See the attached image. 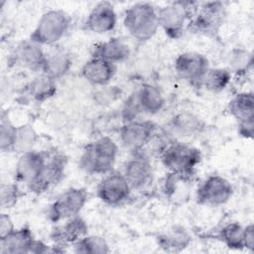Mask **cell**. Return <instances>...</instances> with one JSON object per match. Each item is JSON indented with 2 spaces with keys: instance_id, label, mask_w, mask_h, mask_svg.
<instances>
[{
  "instance_id": "obj_34",
  "label": "cell",
  "mask_w": 254,
  "mask_h": 254,
  "mask_svg": "<svg viewBox=\"0 0 254 254\" xmlns=\"http://www.w3.org/2000/svg\"><path fill=\"white\" fill-rule=\"evenodd\" d=\"M15 229L12 218L8 213L2 212L0 215V239L6 237Z\"/></svg>"
},
{
  "instance_id": "obj_32",
  "label": "cell",
  "mask_w": 254,
  "mask_h": 254,
  "mask_svg": "<svg viewBox=\"0 0 254 254\" xmlns=\"http://www.w3.org/2000/svg\"><path fill=\"white\" fill-rule=\"evenodd\" d=\"M17 132V126L13 124L5 111L0 119V149L2 152H13Z\"/></svg>"
},
{
  "instance_id": "obj_26",
  "label": "cell",
  "mask_w": 254,
  "mask_h": 254,
  "mask_svg": "<svg viewBox=\"0 0 254 254\" xmlns=\"http://www.w3.org/2000/svg\"><path fill=\"white\" fill-rule=\"evenodd\" d=\"M228 111L238 123L254 120L253 92L245 91L234 95L228 103Z\"/></svg>"
},
{
  "instance_id": "obj_7",
  "label": "cell",
  "mask_w": 254,
  "mask_h": 254,
  "mask_svg": "<svg viewBox=\"0 0 254 254\" xmlns=\"http://www.w3.org/2000/svg\"><path fill=\"white\" fill-rule=\"evenodd\" d=\"M226 17V8L222 2H205L192 14L187 29L192 33L213 37L215 36Z\"/></svg>"
},
{
  "instance_id": "obj_28",
  "label": "cell",
  "mask_w": 254,
  "mask_h": 254,
  "mask_svg": "<svg viewBox=\"0 0 254 254\" xmlns=\"http://www.w3.org/2000/svg\"><path fill=\"white\" fill-rule=\"evenodd\" d=\"M219 239L230 249H244V226L238 222L224 225L218 233Z\"/></svg>"
},
{
  "instance_id": "obj_33",
  "label": "cell",
  "mask_w": 254,
  "mask_h": 254,
  "mask_svg": "<svg viewBox=\"0 0 254 254\" xmlns=\"http://www.w3.org/2000/svg\"><path fill=\"white\" fill-rule=\"evenodd\" d=\"M22 196L18 183H2L0 187V204L3 209L15 206Z\"/></svg>"
},
{
  "instance_id": "obj_30",
  "label": "cell",
  "mask_w": 254,
  "mask_h": 254,
  "mask_svg": "<svg viewBox=\"0 0 254 254\" xmlns=\"http://www.w3.org/2000/svg\"><path fill=\"white\" fill-rule=\"evenodd\" d=\"M38 141V133L31 124H23L17 126L16 138L13 147V152L20 155L34 150V146Z\"/></svg>"
},
{
  "instance_id": "obj_17",
  "label": "cell",
  "mask_w": 254,
  "mask_h": 254,
  "mask_svg": "<svg viewBox=\"0 0 254 254\" xmlns=\"http://www.w3.org/2000/svg\"><path fill=\"white\" fill-rule=\"evenodd\" d=\"M46 51L42 46L35 43L31 39L20 42L12 53L13 62L24 68L41 71L44 65Z\"/></svg>"
},
{
  "instance_id": "obj_14",
  "label": "cell",
  "mask_w": 254,
  "mask_h": 254,
  "mask_svg": "<svg viewBox=\"0 0 254 254\" xmlns=\"http://www.w3.org/2000/svg\"><path fill=\"white\" fill-rule=\"evenodd\" d=\"M122 174L132 190H141L152 182V164L144 154L136 151L135 154L126 161Z\"/></svg>"
},
{
  "instance_id": "obj_29",
  "label": "cell",
  "mask_w": 254,
  "mask_h": 254,
  "mask_svg": "<svg viewBox=\"0 0 254 254\" xmlns=\"http://www.w3.org/2000/svg\"><path fill=\"white\" fill-rule=\"evenodd\" d=\"M73 251L76 253L87 254H105L110 252L107 241L99 235H84L73 245Z\"/></svg>"
},
{
  "instance_id": "obj_3",
  "label": "cell",
  "mask_w": 254,
  "mask_h": 254,
  "mask_svg": "<svg viewBox=\"0 0 254 254\" xmlns=\"http://www.w3.org/2000/svg\"><path fill=\"white\" fill-rule=\"evenodd\" d=\"M161 162L171 174L190 177L201 161L200 151L187 143L174 141L161 152Z\"/></svg>"
},
{
  "instance_id": "obj_8",
  "label": "cell",
  "mask_w": 254,
  "mask_h": 254,
  "mask_svg": "<svg viewBox=\"0 0 254 254\" xmlns=\"http://www.w3.org/2000/svg\"><path fill=\"white\" fill-rule=\"evenodd\" d=\"M88 199V192L84 188H70L62 192L50 205L49 219L58 223L79 215Z\"/></svg>"
},
{
  "instance_id": "obj_21",
  "label": "cell",
  "mask_w": 254,
  "mask_h": 254,
  "mask_svg": "<svg viewBox=\"0 0 254 254\" xmlns=\"http://www.w3.org/2000/svg\"><path fill=\"white\" fill-rule=\"evenodd\" d=\"M72 64L69 54L62 48H52L46 52L42 72L55 80L64 76Z\"/></svg>"
},
{
  "instance_id": "obj_13",
  "label": "cell",
  "mask_w": 254,
  "mask_h": 254,
  "mask_svg": "<svg viewBox=\"0 0 254 254\" xmlns=\"http://www.w3.org/2000/svg\"><path fill=\"white\" fill-rule=\"evenodd\" d=\"M157 126L151 120L134 119L125 122L119 130L121 143L131 151H141L153 138Z\"/></svg>"
},
{
  "instance_id": "obj_1",
  "label": "cell",
  "mask_w": 254,
  "mask_h": 254,
  "mask_svg": "<svg viewBox=\"0 0 254 254\" xmlns=\"http://www.w3.org/2000/svg\"><path fill=\"white\" fill-rule=\"evenodd\" d=\"M118 146L109 136H102L88 143L79 158V167L90 175H106L113 171Z\"/></svg>"
},
{
  "instance_id": "obj_6",
  "label": "cell",
  "mask_w": 254,
  "mask_h": 254,
  "mask_svg": "<svg viewBox=\"0 0 254 254\" xmlns=\"http://www.w3.org/2000/svg\"><path fill=\"white\" fill-rule=\"evenodd\" d=\"M164 105L165 97L161 89L152 83H144L126 100L123 117L125 122H128L136 119L139 113L156 114Z\"/></svg>"
},
{
  "instance_id": "obj_11",
  "label": "cell",
  "mask_w": 254,
  "mask_h": 254,
  "mask_svg": "<svg viewBox=\"0 0 254 254\" xmlns=\"http://www.w3.org/2000/svg\"><path fill=\"white\" fill-rule=\"evenodd\" d=\"M131 187L122 173L111 171L103 176L96 188L97 197L105 204L118 206L123 204L131 194Z\"/></svg>"
},
{
  "instance_id": "obj_25",
  "label": "cell",
  "mask_w": 254,
  "mask_h": 254,
  "mask_svg": "<svg viewBox=\"0 0 254 254\" xmlns=\"http://www.w3.org/2000/svg\"><path fill=\"white\" fill-rule=\"evenodd\" d=\"M27 93L36 102H44L57 93V82L54 78L41 72L27 85Z\"/></svg>"
},
{
  "instance_id": "obj_20",
  "label": "cell",
  "mask_w": 254,
  "mask_h": 254,
  "mask_svg": "<svg viewBox=\"0 0 254 254\" xmlns=\"http://www.w3.org/2000/svg\"><path fill=\"white\" fill-rule=\"evenodd\" d=\"M35 240L36 238L29 226L15 228L6 237L0 239V252L2 254L31 253Z\"/></svg>"
},
{
  "instance_id": "obj_27",
  "label": "cell",
  "mask_w": 254,
  "mask_h": 254,
  "mask_svg": "<svg viewBox=\"0 0 254 254\" xmlns=\"http://www.w3.org/2000/svg\"><path fill=\"white\" fill-rule=\"evenodd\" d=\"M231 76V72L228 68L209 67L203 77L201 86L211 92H220L224 90L230 83Z\"/></svg>"
},
{
  "instance_id": "obj_9",
  "label": "cell",
  "mask_w": 254,
  "mask_h": 254,
  "mask_svg": "<svg viewBox=\"0 0 254 254\" xmlns=\"http://www.w3.org/2000/svg\"><path fill=\"white\" fill-rule=\"evenodd\" d=\"M66 162L67 159L62 152L56 149L48 150L46 164L39 177L27 186L28 190L36 194H41L59 184L64 178Z\"/></svg>"
},
{
  "instance_id": "obj_5",
  "label": "cell",
  "mask_w": 254,
  "mask_h": 254,
  "mask_svg": "<svg viewBox=\"0 0 254 254\" xmlns=\"http://www.w3.org/2000/svg\"><path fill=\"white\" fill-rule=\"evenodd\" d=\"M195 5L196 2L178 1L157 9L159 27L169 38L175 40L181 38L197 8Z\"/></svg>"
},
{
  "instance_id": "obj_24",
  "label": "cell",
  "mask_w": 254,
  "mask_h": 254,
  "mask_svg": "<svg viewBox=\"0 0 254 254\" xmlns=\"http://www.w3.org/2000/svg\"><path fill=\"white\" fill-rule=\"evenodd\" d=\"M158 246L167 252H181L191 241L190 235L184 228H172L159 234L156 238Z\"/></svg>"
},
{
  "instance_id": "obj_4",
  "label": "cell",
  "mask_w": 254,
  "mask_h": 254,
  "mask_svg": "<svg viewBox=\"0 0 254 254\" xmlns=\"http://www.w3.org/2000/svg\"><path fill=\"white\" fill-rule=\"evenodd\" d=\"M69 15L62 9H51L39 19L30 38L43 46H53L62 40L70 26Z\"/></svg>"
},
{
  "instance_id": "obj_16",
  "label": "cell",
  "mask_w": 254,
  "mask_h": 254,
  "mask_svg": "<svg viewBox=\"0 0 254 254\" xmlns=\"http://www.w3.org/2000/svg\"><path fill=\"white\" fill-rule=\"evenodd\" d=\"M87 231L88 226L85 220L79 215H76L56 226L52 230L50 237L56 247H66L77 242L87 234Z\"/></svg>"
},
{
  "instance_id": "obj_23",
  "label": "cell",
  "mask_w": 254,
  "mask_h": 254,
  "mask_svg": "<svg viewBox=\"0 0 254 254\" xmlns=\"http://www.w3.org/2000/svg\"><path fill=\"white\" fill-rule=\"evenodd\" d=\"M130 56L129 46L119 38H111L96 44L92 48L91 57L99 58L113 64L126 61Z\"/></svg>"
},
{
  "instance_id": "obj_18",
  "label": "cell",
  "mask_w": 254,
  "mask_h": 254,
  "mask_svg": "<svg viewBox=\"0 0 254 254\" xmlns=\"http://www.w3.org/2000/svg\"><path fill=\"white\" fill-rule=\"evenodd\" d=\"M117 22V15L113 5L109 2L97 3L84 21L86 31L95 34H105L112 31Z\"/></svg>"
},
{
  "instance_id": "obj_31",
  "label": "cell",
  "mask_w": 254,
  "mask_h": 254,
  "mask_svg": "<svg viewBox=\"0 0 254 254\" xmlns=\"http://www.w3.org/2000/svg\"><path fill=\"white\" fill-rule=\"evenodd\" d=\"M228 63V69L230 72L243 74L252 67L253 57L249 51L242 48H236L230 52Z\"/></svg>"
},
{
  "instance_id": "obj_12",
  "label": "cell",
  "mask_w": 254,
  "mask_h": 254,
  "mask_svg": "<svg viewBox=\"0 0 254 254\" xmlns=\"http://www.w3.org/2000/svg\"><path fill=\"white\" fill-rule=\"evenodd\" d=\"M209 69L207 58L199 53L186 52L175 60V70L178 75L192 86L200 87L203 77Z\"/></svg>"
},
{
  "instance_id": "obj_15",
  "label": "cell",
  "mask_w": 254,
  "mask_h": 254,
  "mask_svg": "<svg viewBox=\"0 0 254 254\" xmlns=\"http://www.w3.org/2000/svg\"><path fill=\"white\" fill-rule=\"evenodd\" d=\"M48 150H32L20 155L15 168V182L26 187L33 183L42 172L47 161Z\"/></svg>"
},
{
  "instance_id": "obj_35",
  "label": "cell",
  "mask_w": 254,
  "mask_h": 254,
  "mask_svg": "<svg viewBox=\"0 0 254 254\" xmlns=\"http://www.w3.org/2000/svg\"><path fill=\"white\" fill-rule=\"evenodd\" d=\"M238 133L241 137L252 139L254 133V120H248L238 123Z\"/></svg>"
},
{
  "instance_id": "obj_19",
  "label": "cell",
  "mask_w": 254,
  "mask_h": 254,
  "mask_svg": "<svg viewBox=\"0 0 254 254\" xmlns=\"http://www.w3.org/2000/svg\"><path fill=\"white\" fill-rule=\"evenodd\" d=\"M116 73V65L108 61L91 57L80 69L81 76L90 84L105 86Z\"/></svg>"
},
{
  "instance_id": "obj_36",
  "label": "cell",
  "mask_w": 254,
  "mask_h": 254,
  "mask_svg": "<svg viewBox=\"0 0 254 254\" xmlns=\"http://www.w3.org/2000/svg\"><path fill=\"white\" fill-rule=\"evenodd\" d=\"M244 249L249 251L254 249V227L252 223L244 226Z\"/></svg>"
},
{
  "instance_id": "obj_22",
  "label": "cell",
  "mask_w": 254,
  "mask_h": 254,
  "mask_svg": "<svg viewBox=\"0 0 254 254\" xmlns=\"http://www.w3.org/2000/svg\"><path fill=\"white\" fill-rule=\"evenodd\" d=\"M202 120L195 114L182 111L176 114L169 122L170 132L177 137L189 138L198 135L203 130Z\"/></svg>"
},
{
  "instance_id": "obj_2",
  "label": "cell",
  "mask_w": 254,
  "mask_h": 254,
  "mask_svg": "<svg viewBox=\"0 0 254 254\" xmlns=\"http://www.w3.org/2000/svg\"><path fill=\"white\" fill-rule=\"evenodd\" d=\"M123 25L131 37L146 42L158 32V11L147 2H139L128 7L124 12Z\"/></svg>"
},
{
  "instance_id": "obj_10",
  "label": "cell",
  "mask_w": 254,
  "mask_h": 254,
  "mask_svg": "<svg viewBox=\"0 0 254 254\" xmlns=\"http://www.w3.org/2000/svg\"><path fill=\"white\" fill-rule=\"evenodd\" d=\"M233 194L231 183L222 176H208L196 190V202L206 206H220L228 202Z\"/></svg>"
}]
</instances>
